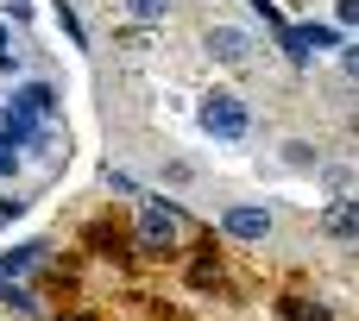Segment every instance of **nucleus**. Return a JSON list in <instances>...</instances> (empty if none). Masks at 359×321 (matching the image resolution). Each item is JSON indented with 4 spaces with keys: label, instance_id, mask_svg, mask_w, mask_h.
Masks as SVG:
<instances>
[{
    "label": "nucleus",
    "instance_id": "f257e3e1",
    "mask_svg": "<svg viewBox=\"0 0 359 321\" xmlns=\"http://www.w3.org/2000/svg\"><path fill=\"white\" fill-rule=\"evenodd\" d=\"M202 126L221 139V145H240L246 132H252V114H246V101L240 95H227V88H215L208 101H202Z\"/></svg>",
    "mask_w": 359,
    "mask_h": 321
},
{
    "label": "nucleus",
    "instance_id": "f03ea898",
    "mask_svg": "<svg viewBox=\"0 0 359 321\" xmlns=\"http://www.w3.org/2000/svg\"><path fill=\"white\" fill-rule=\"evenodd\" d=\"M202 50H208L215 63L240 69V63L252 57V38H246V25H208V32H202Z\"/></svg>",
    "mask_w": 359,
    "mask_h": 321
},
{
    "label": "nucleus",
    "instance_id": "7ed1b4c3",
    "mask_svg": "<svg viewBox=\"0 0 359 321\" xmlns=\"http://www.w3.org/2000/svg\"><path fill=\"white\" fill-rule=\"evenodd\" d=\"M221 227H227L233 240H271V227H278V221H271V208L240 202V208H227V214H221Z\"/></svg>",
    "mask_w": 359,
    "mask_h": 321
},
{
    "label": "nucleus",
    "instance_id": "20e7f679",
    "mask_svg": "<svg viewBox=\"0 0 359 321\" xmlns=\"http://www.w3.org/2000/svg\"><path fill=\"white\" fill-rule=\"evenodd\" d=\"M139 246H145V252H170V246H177V221H170L158 202L139 214Z\"/></svg>",
    "mask_w": 359,
    "mask_h": 321
},
{
    "label": "nucleus",
    "instance_id": "39448f33",
    "mask_svg": "<svg viewBox=\"0 0 359 321\" xmlns=\"http://www.w3.org/2000/svg\"><path fill=\"white\" fill-rule=\"evenodd\" d=\"M322 227H328V240H359V196H341L322 214Z\"/></svg>",
    "mask_w": 359,
    "mask_h": 321
},
{
    "label": "nucleus",
    "instance_id": "423d86ee",
    "mask_svg": "<svg viewBox=\"0 0 359 321\" xmlns=\"http://www.w3.org/2000/svg\"><path fill=\"white\" fill-rule=\"evenodd\" d=\"M284 315H290V321H328V309H322V303H303V296H290V303H284Z\"/></svg>",
    "mask_w": 359,
    "mask_h": 321
},
{
    "label": "nucleus",
    "instance_id": "0eeeda50",
    "mask_svg": "<svg viewBox=\"0 0 359 321\" xmlns=\"http://www.w3.org/2000/svg\"><path fill=\"white\" fill-rule=\"evenodd\" d=\"M126 13H133V19H164L170 0H126Z\"/></svg>",
    "mask_w": 359,
    "mask_h": 321
},
{
    "label": "nucleus",
    "instance_id": "6e6552de",
    "mask_svg": "<svg viewBox=\"0 0 359 321\" xmlns=\"http://www.w3.org/2000/svg\"><path fill=\"white\" fill-rule=\"evenodd\" d=\"M341 63H347V76L359 82V44H347V50H341Z\"/></svg>",
    "mask_w": 359,
    "mask_h": 321
},
{
    "label": "nucleus",
    "instance_id": "1a4fd4ad",
    "mask_svg": "<svg viewBox=\"0 0 359 321\" xmlns=\"http://www.w3.org/2000/svg\"><path fill=\"white\" fill-rule=\"evenodd\" d=\"M341 25H359V0H341Z\"/></svg>",
    "mask_w": 359,
    "mask_h": 321
},
{
    "label": "nucleus",
    "instance_id": "9d476101",
    "mask_svg": "<svg viewBox=\"0 0 359 321\" xmlns=\"http://www.w3.org/2000/svg\"><path fill=\"white\" fill-rule=\"evenodd\" d=\"M0 63H6V32H0Z\"/></svg>",
    "mask_w": 359,
    "mask_h": 321
}]
</instances>
